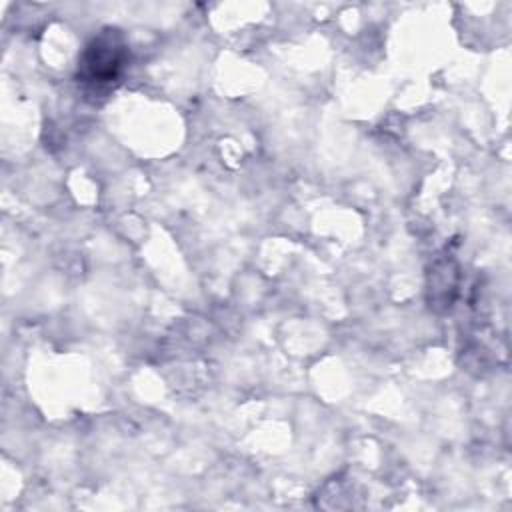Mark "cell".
Wrapping results in <instances>:
<instances>
[{
    "label": "cell",
    "instance_id": "cell-1",
    "mask_svg": "<svg viewBox=\"0 0 512 512\" xmlns=\"http://www.w3.org/2000/svg\"><path fill=\"white\" fill-rule=\"evenodd\" d=\"M126 62V46L116 30H106L94 38L82 52L78 62V76L90 84L114 82Z\"/></svg>",
    "mask_w": 512,
    "mask_h": 512
}]
</instances>
